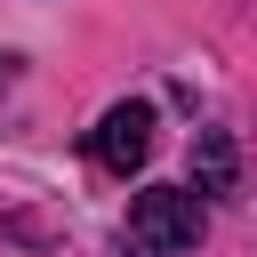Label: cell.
<instances>
[{"label": "cell", "instance_id": "6da1fadb", "mask_svg": "<svg viewBox=\"0 0 257 257\" xmlns=\"http://www.w3.org/2000/svg\"><path fill=\"white\" fill-rule=\"evenodd\" d=\"M201 233H209V217H201V193H193V185H145V193L128 201L120 249H128V257H193Z\"/></svg>", "mask_w": 257, "mask_h": 257}, {"label": "cell", "instance_id": "7a4b0ae2", "mask_svg": "<svg viewBox=\"0 0 257 257\" xmlns=\"http://www.w3.org/2000/svg\"><path fill=\"white\" fill-rule=\"evenodd\" d=\"M145 153H153V104H112V112L88 128V161L112 169V177L145 169Z\"/></svg>", "mask_w": 257, "mask_h": 257}, {"label": "cell", "instance_id": "3957f363", "mask_svg": "<svg viewBox=\"0 0 257 257\" xmlns=\"http://www.w3.org/2000/svg\"><path fill=\"white\" fill-rule=\"evenodd\" d=\"M241 185V145L225 128H201L193 137V193H233Z\"/></svg>", "mask_w": 257, "mask_h": 257}, {"label": "cell", "instance_id": "277c9868", "mask_svg": "<svg viewBox=\"0 0 257 257\" xmlns=\"http://www.w3.org/2000/svg\"><path fill=\"white\" fill-rule=\"evenodd\" d=\"M0 88H16V56H0Z\"/></svg>", "mask_w": 257, "mask_h": 257}]
</instances>
